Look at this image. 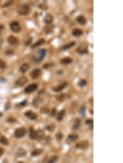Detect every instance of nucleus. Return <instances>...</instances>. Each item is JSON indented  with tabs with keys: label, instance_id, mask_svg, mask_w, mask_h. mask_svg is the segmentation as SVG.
Here are the masks:
<instances>
[{
	"label": "nucleus",
	"instance_id": "f257e3e1",
	"mask_svg": "<svg viewBox=\"0 0 123 163\" xmlns=\"http://www.w3.org/2000/svg\"><path fill=\"white\" fill-rule=\"evenodd\" d=\"M30 11H31V8L30 6L27 4H24L18 9V13L19 15H25L28 14Z\"/></svg>",
	"mask_w": 123,
	"mask_h": 163
},
{
	"label": "nucleus",
	"instance_id": "f03ea898",
	"mask_svg": "<svg viewBox=\"0 0 123 163\" xmlns=\"http://www.w3.org/2000/svg\"><path fill=\"white\" fill-rule=\"evenodd\" d=\"M10 28L11 29V30L13 31L14 33H17L20 31L22 27H21V26L19 22H18L17 21H14L11 23Z\"/></svg>",
	"mask_w": 123,
	"mask_h": 163
},
{
	"label": "nucleus",
	"instance_id": "7ed1b4c3",
	"mask_svg": "<svg viewBox=\"0 0 123 163\" xmlns=\"http://www.w3.org/2000/svg\"><path fill=\"white\" fill-rule=\"evenodd\" d=\"M38 57L37 58H32V60H33L34 62L36 63H38L41 61H42L43 59L45 58V57L46 54V50L45 49H42L39 50L38 51Z\"/></svg>",
	"mask_w": 123,
	"mask_h": 163
},
{
	"label": "nucleus",
	"instance_id": "20e7f679",
	"mask_svg": "<svg viewBox=\"0 0 123 163\" xmlns=\"http://www.w3.org/2000/svg\"><path fill=\"white\" fill-rule=\"evenodd\" d=\"M38 86L36 84H32L30 85L27 86L26 88L24 89V92L27 94H30L34 91H35L37 89Z\"/></svg>",
	"mask_w": 123,
	"mask_h": 163
},
{
	"label": "nucleus",
	"instance_id": "39448f33",
	"mask_svg": "<svg viewBox=\"0 0 123 163\" xmlns=\"http://www.w3.org/2000/svg\"><path fill=\"white\" fill-rule=\"evenodd\" d=\"M26 131L24 128H19L15 130V136L17 138H21L24 137L26 135Z\"/></svg>",
	"mask_w": 123,
	"mask_h": 163
},
{
	"label": "nucleus",
	"instance_id": "423d86ee",
	"mask_svg": "<svg viewBox=\"0 0 123 163\" xmlns=\"http://www.w3.org/2000/svg\"><path fill=\"white\" fill-rule=\"evenodd\" d=\"M8 42L11 46H15L17 45L19 43V41L17 38H16L15 36L11 35L9 36L7 38Z\"/></svg>",
	"mask_w": 123,
	"mask_h": 163
},
{
	"label": "nucleus",
	"instance_id": "0eeeda50",
	"mask_svg": "<svg viewBox=\"0 0 123 163\" xmlns=\"http://www.w3.org/2000/svg\"><path fill=\"white\" fill-rule=\"evenodd\" d=\"M27 82V79L25 76H22L19 78L16 81L15 84L19 86H22Z\"/></svg>",
	"mask_w": 123,
	"mask_h": 163
},
{
	"label": "nucleus",
	"instance_id": "6e6552de",
	"mask_svg": "<svg viewBox=\"0 0 123 163\" xmlns=\"http://www.w3.org/2000/svg\"><path fill=\"white\" fill-rule=\"evenodd\" d=\"M77 52L78 53H79L80 54L87 53L88 47L86 45H82L80 46L79 47H78V49H77Z\"/></svg>",
	"mask_w": 123,
	"mask_h": 163
},
{
	"label": "nucleus",
	"instance_id": "1a4fd4ad",
	"mask_svg": "<svg viewBox=\"0 0 123 163\" xmlns=\"http://www.w3.org/2000/svg\"><path fill=\"white\" fill-rule=\"evenodd\" d=\"M41 74V71L40 69H34L32 71L31 74H30V75H31L32 79H34L39 77Z\"/></svg>",
	"mask_w": 123,
	"mask_h": 163
},
{
	"label": "nucleus",
	"instance_id": "9d476101",
	"mask_svg": "<svg viewBox=\"0 0 123 163\" xmlns=\"http://www.w3.org/2000/svg\"><path fill=\"white\" fill-rule=\"evenodd\" d=\"M25 116H27L29 119H31V120H36L37 118V115L36 113H34L33 112L31 111H29L26 112V113H25Z\"/></svg>",
	"mask_w": 123,
	"mask_h": 163
},
{
	"label": "nucleus",
	"instance_id": "9b49d317",
	"mask_svg": "<svg viewBox=\"0 0 123 163\" xmlns=\"http://www.w3.org/2000/svg\"><path fill=\"white\" fill-rule=\"evenodd\" d=\"M67 85H68L67 82H64L62 84H60V85H59L57 87H56V88H53V89L55 92L61 91L62 90V89H64L65 88H66V87L67 86Z\"/></svg>",
	"mask_w": 123,
	"mask_h": 163
},
{
	"label": "nucleus",
	"instance_id": "f8f14e48",
	"mask_svg": "<svg viewBox=\"0 0 123 163\" xmlns=\"http://www.w3.org/2000/svg\"><path fill=\"white\" fill-rule=\"evenodd\" d=\"M73 62V59L70 57H66L64 58L60 61V63L62 65H68V64H71Z\"/></svg>",
	"mask_w": 123,
	"mask_h": 163
},
{
	"label": "nucleus",
	"instance_id": "ddd939ff",
	"mask_svg": "<svg viewBox=\"0 0 123 163\" xmlns=\"http://www.w3.org/2000/svg\"><path fill=\"white\" fill-rule=\"evenodd\" d=\"M43 20L46 24H50L53 22V17L50 14H47L45 15V18H44Z\"/></svg>",
	"mask_w": 123,
	"mask_h": 163
},
{
	"label": "nucleus",
	"instance_id": "4468645a",
	"mask_svg": "<svg viewBox=\"0 0 123 163\" xmlns=\"http://www.w3.org/2000/svg\"><path fill=\"white\" fill-rule=\"evenodd\" d=\"M76 20L79 24H80V25H85L86 24V23H87V19H86V18L82 15L78 16V17L77 18Z\"/></svg>",
	"mask_w": 123,
	"mask_h": 163
},
{
	"label": "nucleus",
	"instance_id": "2eb2a0df",
	"mask_svg": "<svg viewBox=\"0 0 123 163\" xmlns=\"http://www.w3.org/2000/svg\"><path fill=\"white\" fill-rule=\"evenodd\" d=\"M26 154V151L23 148L18 149L17 151V153H16V155H17L18 157H24V156H25Z\"/></svg>",
	"mask_w": 123,
	"mask_h": 163
},
{
	"label": "nucleus",
	"instance_id": "dca6fc26",
	"mask_svg": "<svg viewBox=\"0 0 123 163\" xmlns=\"http://www.w3.org/2000/svg\"><path fill=\"white\" fill-rule=\"evenodd\" d=\"M82 34L83 31L79 29H75L72 31V35L75 37H79Z\"/></svg>",
	"mask_w": 123,
	"mask_h": 163
},
{
	"label": "nucleus",
	"instance_id": "f3484780",
	"mask_svg": "<svg viewBox=\"0 0 123 163\" xmlns=\"http://www.w3.org/2000/svg\"><path fill=\"white\" fill-rule=\"evenodd\" d=\"M45 42V39H43V38L39 39V40L38 41H37V42L35 43H34V44L32 46L31 48H32V49H34V48H36V47L40 46L42 45Z\"/></svg>",
	"mask_w": 123,
	"mask_h": 163
},
{
	"label": "nucleus",
	"instance_id": "a211bd4d",
	"mask_svg": "<svg viewBox=\"0 0 123 163\" xmlns=\"http://www.w3.org/2000/svg\"><path fill=\"white\" fill-rule=\"evenodd\" d=\"M29 68H30V66L29 64L27 63H24L20 66V70L21 71V72L24 73L25 72H26L29 69Z\"/></svg>",
	"mask_w": 123,
	"mask_h": 163
},
{
	"label": "nucleus",
	"instance_id": "6ab92c4d",
	"mask_svg": "<svg viewBox=\"0 0 123 163\" xmlns=\"http://www.w3.org/2000/svg\"><path fill=\"white\" fill-rule=\"evenodd\" d=\"M30 138L33 139H38V132L34 131V129L31 128L30 130Z\"/></svg>",
	"mask_w": 123,
	"mask_h": 163
},
{
	"label": "nucleus",
	"instance_id": "aec40b11",
	"mask_svg": "<svg viewBox=\"0 0 123 163\" xmlns=\"http://www.w3.org/2000/svg\"><path fill=\"white\" fill-rule=\"evenodd\" d=\"M65 110L64 109H62L61 110V111H60L59 113L57 114V120L58 121H61L62 120V119L64 118V117L65 116Z\"/></svg>",
	"mask_w": 123,
	"mask_h": 163
},
{
	"label": "nucleus",
	"instance_id": "412c9836",
	"mask_svg": "<svg viewBox=\"0 0 123 163\" xmlns=\"http://www.w3.org/2000/svg\"><path fill=\"white\" fill-rule=\"evenodd\" d=\"M88 145V142L86 141H83L80 142V143H79L76 145V147L77 148H85L86 147H87Z\"/></svg>",
	"mask_w": 123,
	"mask_h": 163
},
{
	"label": "nucleus",
	"instance_id": "4be33fe9",
	"mask_svg": "<svg viewBox=\"0 0 123 163\" xmlns=\"http://www.w3.org/2000/svg\"><path fill=\"white\" fill-rule=\"evenodd\" d=\"M75 45H76V42H75V41H73V42H71L70 43H68V44L62 47V50H68L69 49H70V48L74 46Z\"/></svg>",
	"mask_w": 123,
	"mask_h": 163
},
{
	"label": "nucleus",
	"instance_id": "5701e85b",
	"mask_svg": "<svg viewBox=\"0 0 123 163\" xmlns=\"http://www.w3.org/2000/svg\"><path fill=\"white\" fill-rule=\"evenodd\" d=\"M80 125V120L79 119H77L74 122L73 127H72V129L73 130H76L79 127V126Z\"/></svg>",
	"mask_w": 123,
	"mask_h": 163
},
{
	"label": "nucleus",
	"instance_id": "b1692460",
	"mask_svg": "<svg viewBox=\"0 0 123 163\" xmlns=\"http://www.w3.org/2000/svg\"><path fill=\"white\" fill-rule=\"evenodd\" d=\"M42 153V150H40V149H36L34 150L32 152V156H37L40 155Z\"/></svg>",
	"mask_w": 123,
	"mask_h": 163
},
{
	"label": "nucleus",
	"instance_id": "393cba45",
	"mask_svg": "<svg viewBox=\"0 0 123 163\" xmlns=\"http://www.w3.org/2000/svg\"><path fill=\"white\" fill-rule=\"evenodd\" d=\"M77 138H78V136L75 134L69 135L68 137V139L71 142L75 141Z\"/></svg>",
	"mask_w": 123,
	"mask_h": 163
},
{
	"label": "nucleus",
	"instance_id": "a878e982",
	"mask_svg": "<svg viewBox=\"0 0 123 163\" xmlns=\"http://www.w3.org/2000/svg\"><path fill=\"white\" fill-rule=\"evenodd\" d=\"M0 143L4 145H7L8 143V141L4 136H1L0 137Z\"/></svg>",
	"mask_w": 123,
	"mask_h": 163
},
{
	"label": "nucleus",
	"instance_id": "bb28decb",
	"mask_svg": "<svg viewBox=\"0 0 123 163\" xmlns=\"http://www.w3.org/2000/svg\"><path fill=\"white\" fill-rule=\"evenodd\" d=\"M32 41V39L31 37L30 36H28V37H26V39L24 40V44L26 46H29V45L31 44V43Z\"/></svg>",
	"mask_w": 123,
	"mask_h": 163
},
{
	"label": "nucleus",
	"instance_id": "cd10ccee",
	"mask_svg": "<svg viewBox=\"0 0 123 163\" xmlns=\"http://www.w3.org/2000/svg\"><path fill=\"white\" fill-rule=\"evenodd\" d=\"M79 113L80 115L84 117L85 116V108L84 106H82L80 107V108L79 109Z\"/></svg>",
	"mask_w": 123,
	"mask_h": 163
},
{
	"label": "nucleus",
	"instance_id": "c85d7f7f",
	"mask_svg": "<svg viewBox=\"0 0 123 163\" xmlns=\"http://www.w3.org/2000/svg\"><path fill=\"white\" fill-rule=\"evenodd\" d=\"M6 68V63L5 62L0 59V69H4Z\"/></svg>",
	"mask_w": 123,
	"mask_h": 163
},
{
	"label": "nucleus",
	"instance_id": "c756f323",
	"mask_svg": "<svg viewBox=\"0 0 123 163\" xmlns=\"http://www.w3.org/2000/svg\"><path fill=\"white\" fill-rule=\"evenodd\" d=\"M58 160V157L57 156H53V157L50 158L49 161L48 163H55Z\"/></svg>",
	"mask_w": 123,
	"mask_h": 163
},
{
	"label": "nucleus",
	"instance_id": "7c9ffc66",
	"mask_svg": "<svg viewBox=\"0 0 123 163\" xmlns=\"http://www.w3.org/2000/svg\"><path fill=\"white\" fill-rule=\"evenodd\" d=\"M78 84V86H79L80 87H83L86 85V84H87V81H86V80L84 79H82L79 81Z\"/></svg>",
	"mask_w": 123,
	"mask_h": 163
},
{
	"label": "nucleus",
	"instance_id": "2f4dec72",
	"mask_svg": "<svg viewBox=\"0 0 123 163\" xmlns=\"http://www.w3.org/2000/svg\"><path fill=\"white\" fill-rule=\"evenodd\" d=\"M45 30L46 34H49L51 33L52 31V28L51 26H45Z\"/></svg>",
	"mask_w": 123,
	"mask_h": 163
},
{
	"label": "nucleus",
	"instance_id": "473e14b6",
	"mask_svg": "<svg viewBox=\"0 0 123 163\" xmlns=\"http://www.w3.org/2000/svg\"><path fill=\"white\" fill-rule=\"evenodd\" d=\"M86 124L87 125H93V120L92 119H88L86 121Z\"/></svg>",
	"mask_w": 123,
	"mask_h": 163
},
{
	"label": "nucleus",
	"instance_id": "72a5a7b5",
	"mask_svg": "<svg viewBox=\"0 0 123 163\" xmlns=\"http://www.w3.org/2000/svg\"><path fill=\"white\" fill-rule=\"evenodd\" d=\"M56 136V138L60 140V139H61L62 138V137H63V135H62V134H61V132H59V133H57Z\"/></svg>",
	"mask_w": 123,
	"mask_h": 163
},
{
	"label": "nucleus",
	"instance_id": "f704fd0d",
	"mask_svg": "<svg viewBox=\"0 0 123 163\" xmlns=\"http://www.w3.org/2000/svg\"><path fill=\"white\" fill-rule=\"evenodd\" d=\"M55 113H56V109H55V108L53 109L50 112V116H54L55 115Z\"/></svg>",
	"mask_w": 123,
	"mask_h": 163
},
{
	"label": "nucleus",
	"instance_id": "c9c22d12",
	"mask_svg": "<svg viewBox=\"0 0 123 163\" xmlns=\"http://www.w3.org/2000/svg\"><path fill=\"white\" fill-rule=\"evenodd\" d=\"M3 152H4V150L3 149H2V148H0V157H1L2 154H3Z\"/></svg>",
	"mask_w": 123,
	"mask_h": 163
},
{
	"label": "nucleus",
	"instance_id": "e433bc0d",
	"mask_svg": "<svg viewBox=\"0 0 123 163\" xmlns=\"http://www.w3.org/2000/svg\"><path fill=\"white\" fill-rule=\"evenodd\" d=\"M3 27H4V26H3V25H0V31H1L3 29Z\"/></svg>",
	"mask_w": 123,
	"mask_h": 163
},
{
	"label": "nucleus",
	"instance_id": "4c0bfd02",
	"mask_svg": "<svg viewBox=\"0 0 123 163\" xmlns=\"http://www.w3.org/2000/svg\"><path fill=\"white\" fill-rule=\"evenodd\" d=\"M18 163H23V162H19Z\"/></svg>",
	"mask_w": 123,
	"mask_h": 163
}]
</instances>
